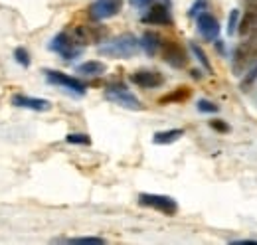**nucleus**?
Masks as SVG:
<instances>
[{"label":"nucleus","mask_w":257,"mask_h":245,"mask_svg":"<svg viewBox=\"0 0 257 245\" xmlns=\"http://www.w3.org/2000/svg\"><path fill=\"white\" fill-rule=\"evenodd\" d=\"M99 54L101 56H107V58H115V60H128L133 56H137L143 46H141V40L133 34H121L105 44H101L99 48Z\"/></svg>","instance_id":"obj_1"},{"label":"nucleus","mask_w":257,"mask_h":245,"mask_svg":"<svg viewBox=\"0 0 257 245\" xmlns=\"http://www.w3.org/2000/svg\"><path fill=\"white\" fill-rule=\"evenodd\" d=\"M151 4H155V0H131V6L137 8V10H145V8H149Z\"/></svg>","instance_id":"obj_24"},{"label":"nucleus","mask_w":257,"mask_h":245,"mask_svg":"<svg viewBox=\"0 0 257 245\" xmlns=\"http://www.w3.org/2000/svg\"><path fill=\"white\" fill-rule=\"evenodd\" d=\"M143 22L153 24V26H172L170 6L168 4H151L149 12L143 16Z\"/></svg>","instance_id":"obj_10"},{"label":"nucleus","mask_w":257,"mask_h":245,"mask_svg":"<svg viewBox=\"0 0 257 245\" xmlns=\"http://www.w3.org/2000/svg\"><path fill=\"white\" fill-rule=\"evenodd\" d=\"M257 65V44L253 42H245L241 46H237L233 60H231V67L235 71V75H243L249 69H253Z\"/></svg>","instance_id":"obj_3"},{"label":"nucleus","mask_w":257,"mask_h":245,"mask_svg":"<svg viewBox=\"0 0 257 245\" xmlns=\"http://www.w3.org/2000/svg\"><path fill=\"white\" fill-rule=\"evenodd\" d=\"M237 18H239V12L237 10H231L229 18H227V34H235V26H237Z\"/></svg>","instance_id":"obj_23"},{"label":"nucleus","mask_w":257,"mask_h":245,"mask_svg":"<svg viewBox=\"0 0 257 245\" xmlns=\"http://www.w3.org/2000/svg\"><path fill=\"white\" fill-rule=\"evenodd\" d=\"M190 95H192V89H190V87L180 85V87H176L172 93H168V95L161 97V99H159V103H161V105H168V103H182V101L190 99Z\"/></svg>","instance_id":"obj_15"},{"label":"nucleus","mask_w":257,"mask_h":245,"mask_svg":"<svg viewBox=\"0 0 257 245\" xmlns=\"http://www.w3.org/2000/svg\"><path fill=\"white\" fill-rule=\"evenodd\" d=\"M180 137H184V131H182V129L159 131V133H155V137H153V143H155V145H172V143H176Z\"/></svg>","instance_id":"obj_16"},{"label":"nucleus","mask_w":257,"mask_h":245,"mask_svg":"<svg viewBox=\"0 0 257 245\" xmlns=\"http://www.w3.org/2000/svg\"><path fill=\"white\" fill-rule=\"evenodd\" d=\"M105 99L111 101V103H115V105H119V107H123V109H128V111H141L143 109L141 101L128 91L123 83L109 85L105 89Z\"/></svg>","instance_id":"obj_4"},{"label":"nucleus","mask_w":257,"mask_h":245,"mask_svg":"<svg viewBox=\"0 0 257 245\" xmlns=\"http://www.w3.org/2000/svg\"><path fill=\"white\" fill-rule=\"evenodd\" d=\"M79 75H87V77H97V75H103L105 71H107V67H105V63H101V61L97 60H91V61H85V63H81V65H77V69H75Z\"/></svg>","instance_id":"obj_14"},{"label":"nucleus","mask_w":257,"mask_h":245,"mask_svg":"<svg viewBox=\"0 0 257 245\" xmlns=\"http://www.w3.org/2000/svg\"><path fill=\"white\" fill-rule=\"evenodd\" d=\"M210 127H212L214 131H220V133H227V131H229L227 122H225V121H220V119H216V121H210Z\"/></svg>","instance_id":"obj_25"},{"label":"nucleus","mask_w":257,"mask_h":245,"mask_svg":"<svg viewBox=\"0 0 257 245\" xmlns=\"http://www.w3.org/2000/svg\"><path fill=\"white\" fill-rule=\"evenodd\" d=\"M190 50L194 52V56L198 58V61L202 63V67H204V69H206L208 73H212V63H210V60H208L206 52H204V50H202V48H200V46H198L196 42H192V44H190Z\"/></svg>","instance_id":"obj_18"},{"label":"nucleus","mask_w":257,"mask_h":245,"mask_svg":"<svg viewBox=\"0 0 257 245\" xmlns=\"http://www.w3.org/2000/svg\"><path fill=\"white\" fill-rule=\"evenodd\" d=\"M83 48H85V44L75 36V32H73V34H69V32H60V34L54 36V40L50 42V50L56 52L58 56H62V58L67 61L75 60L77 56H81Z\"/></svg>","instance_id":"obj_2"},{"label":"nucleus","mask_w":257,"mask_h":245,"mask_svg":"<svg viewBox=\"0 0 257 245\" xmlns=\"http://www.w3.org/2000/svg\"><path fill=\"white\" fill-rule=\"evenodd\" d=\"M162 58L164 61L168 63V65H172V67H184L186 63H188V56H186V50L178 44V42H174V40H164L162 42Z\"/></svg>","instance_id":"obj_8"},{"label":"nucleus","mask_w":257,"mask_h":245,"mask_svg":"<svg viewBox=\"0 0 257 245\" xmlns=\"http://www.w3.org/2000/svg\"><path fill=\"white\" fill-rule=\"evenodd\" d=\"M164 4H168V6H170V4H172V2H170V0H164Z\"/></svg>","instance_id":"obj_29"},{"label":"nucleus","mask_w":257,"mask_h":245,"mask_svg":"<svg viewBox=\"0 0 257 245\" xmlns=\"http://www.w3.org/2000/svg\"><path fill=\"white\" fill-rule=\"evenodd\" d=\"M245 36L249 38V42H253V44H257V26H253V28H249V30L245 32Z\"/></svg>","instance_id":"obj_26"},{"label":"nucleus","mask_w":257,"mask_h":245,"mask_svg":"<svg viewBox=\"0 0 257 245\" xmlns=\"http://www.w3.org/2000/svg\"><path fill=\"white\" fill-rule=\"evenodd\" d=\"M12 105L14 107H22V109H30V111H38V113H44V111L52 109V103L48 99L28 97V95H22V93L12 95Z\"/></svg>","instance_id":"obj_11"},{"label":"nucleus","mask_w":257,"mask_h":245,"mask_svg":"<svg viewBox=\"0 0 257 245\" xmlns=\"http://www.w3.org/2000/svg\"><path fill=\"white\" fill-rule=\"evenodd\" d=\"M44 73H46L48 83L65 87L67 91L75 93V95H85L87 85H85L81 79H77V77H73V75H67V73H62V71H54V69H46Z\"/></svg>","instance_id":"obj_6"},{"label":"nucleus","mask_w":257,"mask_h":245,"mask_svg":"<svg viewBox=\"0 0 257 245\" xmlns=\"http://www.w3.org/2000/svg\"><path fill=\"white\" fill-rule=\"evenodd\" d=\"M198 111H202V113H216L218 111V105H214L208 99H200L198 101Z\"/></svg>","instance_id":"obj_22"},{"label":"nucleus","mask_w":257,"mask_h":245,"mask_svg":"<svg viewBox=\"0 0 257 245\" xmlns=\"http://www.w3.org/2000/svg\"><path fill=\"white\" fill-rule=\"evenodd\" d=\"M131 81L137 87L155 89V87H161L162 83H164V77H162L161 71H157V69H139V71L131 73Z\"/></svg>","instance_id":"obj_9"},{"label":"nucleus","mask_w":257,"mask_h":245,"mask_svg":"<svg viewBox=\"0 0 257 245\" xmlns=\"http://www.w3.org/2000/svg\"><path fill=\"white\" fill-rule=\"evenodd\" d=\"M67 243H75V245H103L105 239L103 237H71L67 239Z\"/></svg>","instance_id":"obj_20"},{"label":"nucleus","mask_w":257,"mask_h":245,"mask_svg":"<svg viewBox=\"0 0 257 245\" xmlns=\"http://www.w3.org/2000/svg\"><path fill=\"white\" fill-rule=\"evenodd\" d=\"M247 4H257V0H247Z\"/></svg>","instance_id":"obj_28"},{"label":"nucleus","mask_w":257,"mask_h":245,"mask_svg":"<svg viewBox=\"0 0 257 245\" xmlns=\"http://www.w3.org/2000/svg\"><path fill=\"white\" fill-rule=\"evenodd\" d=\"M14 58H16V61H18L22 67H28V65H30V54H28L24 48H16V50H14Z\"/></svg>","instance_id":"obj_21"},{"label":"nucleus","mask_w":257,"mask_h":245,"mask_svg":"<svg viewBox=\"0 0 257 245\" xmlns=\"http://www.w3.org/2000/svg\"><path fill=\"white\" fill-rule=\"evenodd\" d=\"M141 46H143V50L147 52V56H155L162 48L161 36L155 34V32H145L143 38H141Z\"/></svg>","instance_id":"obj_13"},{"label":"nucleus","mask_w":257,"mask_h":245,"mask_svg":"<svg viewBox=\"0 0 257 245\" xmlns=\"http://www.w3.org/2000/svg\"><path fill=\"white\" fill-rule=\"evenodd\" d=\"M253 26H257V4H247V12L239 24V34L245 36V32Z\"/></svg>","instance_id":"obj_17"},{"label":"nucleus","mask_w":257,"mask_h":245,"mask_svg":"<svg viewBox=\"0 0 257 245\" xmlns=\"http://www.w3.org/2000/svg\"><path fill=\"white\" fill-rule=\"evenodd\" d=\"M65 141L69 143V145H91V137L89 135H85V133H69L67 137H65Z\"/></svg>","instance_id":"obj_19"},{"label":"nucleus","mask_w":257,"mask_h":245,"mask_svg":"<svg viewBox=\"0 0 257 245\" xmlns=\"http://www.w3.org/2000/svg\"><path fill=\"white\" fill-rule=\"evenodd\" d=\"M237 245H257V241H251V239H241V241H233Z\"/></svg>","instance_id":"obj_27"},{"label":"nucleus","mask_w":257,"mask_h":245,"mask_svg":"<svg viewBox=\"0 0 257 245\" xmlns=\"http://www.w3.org/2000/svg\"><path fill=\"white\" fill-rule=\"evenodd\" d=\"M139 204L143 208H151V210H157L164 215H176L178 212V204L174 198L170 196H162V194H139Z\"/></svg>","instance_id":"obj_5"},{"label":"nucleus","mask_w":257,"mask_h":245,"mask_svg":"<svg viewBox=\"0 0 257 245\" xmlns=\"http://www.w3.org/2000/svg\"><path fill=\"white\" fill-rule=\"evenodd\" d=\"M121 8H123V0H95L89 6V18L95 22H103L117 16Z\"/></svg>","instance_id":"obj_7"},{"label":"nucleus","mask_w":257,"mask_h":245,"mask_svg":"<svg viewBox=\"0 0 257 245\" xmlns=\"http://www.w3.org/2000/svg\"><path fill=\"white\" fill-rule=\"evenodd\" d=\"M196 22H198V32H200L208 42L218 40V36H220V24H218V20H216L210 12H200Z\"/></svg>","instance_id":"obj_12"}]
</instances>
